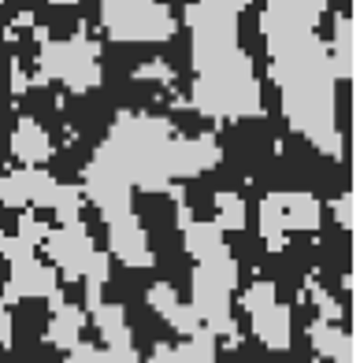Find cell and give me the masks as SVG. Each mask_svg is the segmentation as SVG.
Instances as JSON below:
<instances>
[{"mask_svg":"<svg viewBox=\"0 0 360 363\" xmlns=\"http://www.w3.org/2000/svg\"><path fill=\"white\" fill-rule=\"evenodd\" d=\"M260 34L268 48V74L279 89V108L290 130L327 160H346L349 134L338 126V78L316 26L260 19Z\"/></svg>","mask_w":360,"mask_h":363,"instance_id":"6da1fadb","label":"cell"},{"mask_svg":"<svg viewBox=\"0 0 360 363\" xmlns=\"http://www.w3.org/2000/svg\"><path fill=\"white\" fill-rule=\"evenodd\" d=\"M190 30L193 86L190 108L212 123H241L264 115V89L253 56L238 41V15L208 0H193L182 11Z\"/></svg>","mask_w":360,"mask_h":363,"instance_id":"7a4b0ae2","label":"cell"},{"mask_svg":"<svg viewBox=\"0 0 360 363\" xmlns=\"http://www.w3.org/2000/svg\"><path fill=\"white\" fill-rule=\"evenodd\" d=\"M175 134L178 130L171 126V119H163V115L119 111L101 145L116 156V163L123 167V174L130 178L134 189L168 193L175 186L171 171H168V152H171Z\"/></svg>","mask_w":360,"mask_h":363,"instance_id":"3957f363","label":"cell"},{"mask_svg":"<svg viewBox=\"0 0 360 363\" xmlns=\"http://www.w3.org/2000/svg\"><path fill=\"white\" fill-rule=\"evenodd\" d=\"M60 82L67 93H93L104 82V67H101V45L86 34L75 38H60L48 41L41 34V48H38V71H34V89Z\"/></svg>","mask_w":360,"mask_h":363,"instance_id":"277c9868","label":"cell"},{"mask_svg":"<svg viewBox=\"0 0 360 363\" xmlns=\"http://www.w3.org/2000/svg\"><path fill=\"white\" fill-rule=\"evenodd\" d=\"M97 19L119 45H163L182 26L163 0H97Z\"/></svg>","mask_w":360,"mask_h":363,"instance_id":"5b68a950","label":"cell"},{"mask_svg":"<svg viewBox=\"0 0 360 363\" xmlns=\"http://www.w3.org/2000/svg\"><path fill=\"white\" fill-rule=\"evenodd\" d=\"M82 193H86V201L97 208V216L104 223L134 211V186H130V178L123 174V167L104 145L93 148L86 171H82Z\"/></svg>","mask_w":360,"mask_h":363,"instance_id":"8992f818","label":"cell"},{"mask_svg":"<svg viewBox=\"0 0 360 363\" xmlns=\"http://www.w3.org/2000/svg\"><path fill=\"white\" fill-rule=\"evenodd\" d=\"M241 311L249 315V326L256 341L271 352H286L293 345V308H286L279 301V289L268 278H256V282L245 286L241 293Z\"/></svg>","mask_w":360,"mask_h":363,"instance_id":"52a82bcc","label":"cell"},{"mask_svg":"<svg viewBox=\"0 0 360 363\" xmlns=\"http://www.w3.org/2000/svg\"><path fill=\"white\" fill-rule=\"evenodd\" d=\"M41 249H45L48 263L60 271V282H82V274H86L97 245H93L89 230H86V219H75V223H60L56 230L48 226Z\"/></svg>","mask_w":360,"mask_h":363,"instance_id":"ba28073f","label":"cell"},{"mask_svg":"<svg viewBox=\"0 0 360 363\" xmlns=\"http://www.w3.org/2000/svg\"><path fill=\"white\" fill-rule=\"evenodd\" d=\"M231 293L223 282H216L208 271H201L193 263V274H190V304L197 311V319L212 330L216 337H227L231 345H238V323H234V304H231Z\"/></svg>","mask_w":360,"mask_h":363,"instance_id":"9c48e42d","label":"cell"},{"mask_svg":"<svg viewBox=\"0 0 360 363\" xmlns=\"http://www.w3.org/2000/svg\"><path fill=\"white\" fill-rule=\"evenodd\" d=\"M56 289H60V274L53 263H41L38 252L8 256V278H4V293H0V301L8 308L19 301H45Z\"/></svg>","mask_w":360,"mask_h":363,"instance_id":"30bf717a","label":"cell"},{"mask_svg":"<svg viewBox=\"0 0 360 363\" xmlns=\"http://www.w3.org/2000/svg\"><path fill=\"white\" fill-rule=\"evenodd\" d=\"M56 189H60V182L48 174L41 163H38V167H26V163H19L15 171L0 174V204L11 208V211H23V208L53 211Z\"/></svg>","mask_w":360,"mask_h":363,"instance_id":"8fae6325","label":"cell"},{"mask_svg":"<svg viewBox=\"0 0 360 363\" xmlns=\"http://www.w3.org/2000/svg\"><path fill=\"white\" fill-rule=\"evenodd\" d=\"M104 226H108V256L111 259H119L123 267H130V271H145V267L156 263L149 230L141 226L138 211H126V216L111 219Z\"/></svg>","mask_w":360,"mask_h":363,"instance_id":"7c38bea8","label":"cell"},{"mask_svg":"<svg viewBox=\"0 0 360 363\" xmlns=\"http://www.w3.org/2000/svg\"><path fill=\"white\" fill-rule=\"evenodd\" d=\"M219 160H223V148H219L216 134L175 138L171 152H168V171H171V182H190V178H201L208 171H216Z\"/></svg>","mask_w":360,"mask_h":363,"instance_id":"4fadbf2b","label":"cell"},{"mask_svg":"<svg viewBox=\"0 0 360 363\" xmlns=\"http://www.w3.org/2000/svg\"><path fill=\"white\" fill-rule=\"evenodd\" d=\"M89 319H93V326H97V337H101V349L108 352V359H119V363L141 359L138 345H134V330H130L126 311H123L119 304L101 301V304L89 311Z\"/></svg>","mask_w":360,"mask_h":363,"instance_id":"5bb4252c","label":"cell"},{"mask_svg":"<svg viewBox=\"0 0 360 363\" xmlns=\"http://www.w3.org/2000/svg\"><path fill=\"white\" fill-rule=\"evenodd\" d=\"M308 341L320 359H334V363H356L360 359V345H356V330H346L331 319H312L308 323Z\"/></svg>","mask_w":360,"mask_h":363,"instance_id":"9a60e30c","label":"cell"},{"mask_svg":"<svg viewBox=\"0 0 360 363\" xmlns=\"http://www.w3.org/2000/svg\"><path fill=\"white\" fill-rule=\"evenodd\" d=\"M8 152L15 163H26V167H38V163L53 160V134L34 119V115H23L15 123L11 138H8Z\"/></svg>","mask_w":360,"mask_h":363,"instance_id":"2e32d148","label":"cell"},{"mask_svg":"<svg viewBox=\"0 0 360 363\" xmlns=\"http://www.w3.org/2000/svg\"><path fill=\"white\" fill-rule=\"evenodd\" d=\"M145 301H149V308L175 330L178 337H186V334H193V330L204 326V323L197 319V311H193V304H186L182 296L175 293L171 282H153L149 293H145Z\"/></svg>","mask_w":360,"mask_h":363,"instance_id":"e0dca14e","label":"cell"},{"mask_svg":"<svg viewBox=\"0 0 360 363\" xmlns=\"http://www.w3.org/2000/svg\"><path fill=\"white\" fill-rule=\"evenodd\" d=\"M331 71L338 82H356V4L334 15V34H331Z\"/></svg>","mask_w":360,"mask_h":363,"instance_id":"ac0fdd59","label":"cell"},{"mask_svg":"<svg viewBox=\"0 0 360 363\" xmlns=\"http://www.w3.org/2000/svg\"><path fill=\"white\" fill-rule=\"evenodd\" d=\"M48 301V311H53V315H48V330H45V341L53 345L56 352H67L71 345L82 337V326H86V308H78V304H67L63 301V293L56 289L53 296H45Z\"/></svg>","mask_w":360,"mask_h":363,"instance_id":"d6986e66","label":"cell"},{"mask_svg":"<svg viewBox=\"0 0 360 363\" xmlns=\"http://www.w3.org/2000/svg\"><path fill=\"white\" fill-rule=\"evenodd\" d=\"M283 193V223L286 234H316L323 208L308 189H279Z\"/></svg>","mask_w":360,"mask_h":363,"instance_id":"ffe728a7","label":"cell"},{"mask_svg":"<svg viewBox=\"0 0 360 363\" xmlns=\"http://www.w3.org/2000/svg\"><path fill=\"white\" fill-rule=\"evenodd\" d=\"M327 4H331V0H264V11H260V19L298 23V26H320Z\"/></svg>","mask_w":360,"mask_h":363,"instance_id":"44dd1931","label":"cell"},{"mask_svg":"<svg viewBox=\"0 0 360 363\" xmlns=\"http://www.w3.org/2000/svg\"><path fill=\"white\" fill-rule=\"evenodd\" d=\"M260 241H264L268 252H283L286 249V223H283V193L271 189L264 201H260Z\"/></svg>","mask_w":360,"mask_h":363,"instance_id":"7402d4cb","label":"cell"},{"mask_svg":"<svg viewBox=\"0 0 360 363\" xmlns=\"http://www.w3.org/2000/svg\"><path fill=\"white\" fill-rule=\"evenodd\" d=\"M219 356V337L212 334L208 326L186 334L178 345H171V359H182V363H204V359H216Z\"/></svg>","mask_w":360,"mask_h":363,"instance_id":"603a6c76","label":"cell"},{"mask_svg":"<svg viewBox=\"0 0 360 363\" xmlns=\"http://www.w3.org/2000/svg\"><path fill=\"white\" fill-rule=\"evenodd\" d=\"M216 223L223 234H241L245 223H249V208H245L241 193H234V189L216 193Z\"/></svg>","mask_w":360,"mask_h":363,"instance_id":"cb8c5ba5","label":"cell"},{"mask_svg":"<svg viewBox=\"0 0 360 363\" xmlns=\"http://www.w3.org/2000/svg\"><path fill=\"white\" fill-rule=\"evenodd\" d=\"M305 296L312 301V308H316V315H320V319H331V323L353 319V323H356V308L338 304L334 296H331V293H327V289L320 286V278H316V274H308V278H305Z\"/></svg>","mask_w":360,"mask_h":363,"instance_id":"d4e9b609","label":"cell"},{"mask_svg":"<svg viewBox=\"0 0 360 363\" xmlns=\"http://www.w3.org/2000/svg\"><path fill=\"white\" fill-rule=\"evenodd\" d=\"M82 201H86L82 186H67V182H60L56 201H53L56 219H60V223H75V219H82Z\"/></svg>","mask_w":360,"mask_h":363,"instance_id":"484cf974","label":"cell"},{"mask_svg":"<svg viewBox=\"0 0 360 363\" xmlns=\"http://www.w3.org/2000/svg\"><path fill=\"white\" fill-rule=\"evenodd\" d=\"M331 211H334V223H338L342 234H356V182L334 196Z\"/></svg>","mask_w":360,"mask_h":363,"instance_id":"4316f807","label":"cell"},{"mask_svg":"<svg viewBox=\"0 0 360 363\" xmlns=\"http://www.w3.org/2000/svg\"><path fill=\"white\" fill-rule=\"evenodd\" d=\"M45 234H48V223L38 216V208H23L19 226H15V238H23L26 245H34V249H41Z\"/></svg>","mask_w":360,"mask_h":363,"instance_id":"83f0119b","label":"cell"},{"mask_svg":"<svg viewBox=\"0 0 360 363\" xmlns=\"http://www.w3.org/2000/svg\"><path fill=\"white\" fill-rule=\"evenodd\" d=\"M134 78L138 82H149V86H175V67H171L168 60H145Z\"/></svg>","mask_w":360,"mask_h":363,"instance_id":"f1b7e54d","label":"cell"},{"mask_svg":"<svg viewBox=\"0 0 360 363\" xmlns=\"http://www.w3.org/2000/svg\"><path fill=\"white\" fill-rule=\"evenodd\" d=\"M63 356H67V359H75V363H97V359H108V352L101 349V345H93V341H75L71 345V349L67 352H63Z\"/></svg>","mask_w":360,"mask_h":363,"instance_id":"f546056e","label":"cell"},{"mask_svg":"<svg viewBox=\"0 0 360 363\" xmlns=\"http://www.w3.org/2000/svg\"><path fill=\"white\" fill-rule=\"evenodd\" d=\"M34 89V74H26L23 71V63L19 60H11V96H23Z\"/></svg>","mask_w":360,"mask_h":363,"instance_id":"4dcf8cb0","label":"cell"},{"mask_svg":"<svg viewBox=\"0 0 360 363\" xmlns=\"http://www.w3.org/2000/svg\"><path fill=\"white\" fill-rule=\"evenodd\" d=\"M11 334H15V319H11L8 304L0 301V349H8V345H11Z\"/></svg>","mask_w":360,"mask_h":363,"instance_id":"1f68e13d","label":"cell"},{"mask_svg":"<svg viewBox=\"0 0 360 363\" xmlns=\"http://www.w3.org/2000/svg\"><path fill=\"white\" fill-rule=\"evenodd\" d=\"M208 4H216V8H227V11H234V15H241L245 8H253L256 0H208Z\"/></svg>","mask_w":360,"mask_h":363,"instance_id":"d6a6232c","label":"cell"},{"mask_svg":"<svg viewBox=\"0 0 360 363\" xmlns=\"http://www.w3.org/2000/svg\"><path fill=\"white\" fill-rule=\"evenodd\" d=\"M149 359H171V345H168V341H160V345H153V352H149Z\"/></svg>","mask_w":360,"mask_h":363,"instance_id":"836d02e7","label":"cell"},{"mask_svg":"<svg viewBox=\"0 0 360 363\" xmlns=\"http://www.w3.org/2000/svg\"><path fill=\"white\" fill-rule=\"evenodd\" d=\"M48 4H56V8H71V4H78V0H48Z\"/></svg>","mask_w":360,"mask_h":363,"instance_id":"e575fe53","label":"cell"},{"mask_svg":"<svg viewBox=\"0 0 360 363\" xmlns=\"http://www.w3.org/2000/svg\"><path fill=\"white\" fill-rule=\"evenodd\" d=\"M4 245H8V234L0 230V256H4Z\"/></svg>","mask_w":360,"mask_h":363,"instance_id":"d590c367","label":"cell"},{"mask_svg":"<svg viewBox=\"0 0 360 363\" xmlns=\"http://www.w3.org/2000/svg\"><path fill=\"white\" fill-rule=\"evenodd\" d=\"M0 4H4V0H0Z\"/></svg>","mask_w":360,"mask_h":363,"instance_id":"8d00e7d4","label":"cell"}]
</instances>
